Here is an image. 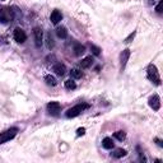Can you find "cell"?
Listing matches in <instances>:
<instances>
[{
	"label": "cell",
	"mask_w": 163,
	"mask_h": 163,
	"mask_svg": "<svg viewBox=\"0 0 163 163\" xmlns=\"http://www.w3.org/2000/svg\"><path fill=\"white\" fill-rule=\"evenodd\" d=\"M162 8H163V1H159L158 3V5L157 6H155V12H157L158 13V14H162Z\"/></svg>",
	"instance_id": "603a6c76"
},
{
	"label": "cell",
	"mask_w": 163,
	"mask_h": 163,
	"mask_svg": "<svg viewBox=\"0 0 163 163\" xmlns=\"http://www.w3.org/2000/svg\"><path fill=\"white\" fill-rule=\"evenodd\" d=\"M139 159H140V162H144V163L146 162V158H145V155H144V154H143V153H142V152H140V153H139Z\"/></svg>",
	"instance_id": "484cf974"
},
{
	"label": "cell",
	"mask_w": 163,
	"mask_h": 163,
	"mask_svg": "<svg viewBox=\"0 0 163 163\" xmlns=\"http://www.w3.org/2000/svg\"><path fill=\"white\" fill-rule=\"evenodd\" d=\"M89 108V105L88 103H79V105H75V106H73L72 108H69L68 111H66L65 116L68 117V119H73V117H76L79 116L83 111Z\"/></svg>",
	"instance_id": "7a4b0ae2"
},
{
	"label": "cell",
	"mask_w": 163,
	"mask_h": 163,
	"mask_svg": "<svg viewBox=\"0 0 163 163\" xmlns=\"http://www.w3.org/2000/svg\"><path fill=\"white\" fill-rule=\"evenodd\" d=\"M85 134V129L84 127H79L78 130H76V136H82Z\"/></svg>",
	"instance_id": "cb8c5ba5"
},
{
	"label": "cell",
	"mask_w": 163,
	"mask_h": 163,
	"mask_svg": "<svg viewBox=\"0 0 163 163\" xmlns=\"http://www.w3.org/2000/svg\"><path fill=\"white\" fill-rule=\"evenodd\" d=\"M146 76L151 80L153 84L155 85H161V76H159V72L157 69V66L154 64H151L148 66V70H146Z\"/></svg>",
	"instance_id": "6da1fadb"
},
{
	"label": "cell",
	"mask_w": 163,
	"mask_h": 163,
	"mask_svg": "<svg viewBox=\"0 0 163 163\" xmlns=\"http://www.w3.org/2000/svg\"><path fill=\"white\" fill-rule=\"evenodd\" d=\"M113 136H115V138H116L117 140L122 142V140L126 138V133H125V131H122V130H119V131H116V133L113 134Z\"/></svg>",
	"instance_id": "ffe728a7"
},
{
	"label": "cell",
	"mask_w": 163,
	"mask_h": 163,
	"mask_svg": "<svg viewBox=\"0 0 163 163\" xmlns=\"http://www.w3.org/2000/svg\"><path fill=\"white\" fill-rule=\"evenodd\" d=\"M17 133H18L17 127H10V129H8V130H5V131L0 133V144H4V143L12 140L15 135H17Z\"/></svg>",
	"instance_id": "3957f363"
},
{
	"label": "cell",
	"mask_w": 163,
	"mask_h": 163,
	"mask_svg": "<svg viewBox=\"0 0 163 163\" xmlns=\"http://www.w3.org/2000/svg\"><path fill=\"white\" fill-rule=\"evenodd\" d=\"M64 85H65V88H66V89H69V91H73V89H75V88H76L75 82H73L72 79H69V80H66L65 83H64Z\"/></svg>",
	"instance_id": "44dd1931"
},
{
	"label": "cell",
	"mask_w": 163,
	"mask_h": 163,
	"mask_svg": "<svg viewBox=\"0 0 163 163\" xmlns=\"http://www.w3.org/2000/svg\"><path fill=\"white\" fill-rule=\"evenodd\" d=\"M134 37H135V32H133V33H130L129 34V37L125 40V42L126 43H129V42H131V40H134Z\"/></svg>",
	"instance_id": "d4e9b609"
},
{
	"label": "cell",
	"mask_w": 163,
	"mask_h": 163,
	"mask_svg": "<svg viewBox=\"0 0 163 163\" xmlns=\"http://www.w3.org/2000/svg\"><path fill=\"white\" fill-rule=\"evenodd\" d=\"M33 37H34V45L36 47L40 49L42 46V42H43V31L41 27H34L33 28Z\"/></svg>",
	"instance_id": "5b68a950"
},
{
	"label": "cell",
	"mask_w": 163,
	"mask_h": 163,
	"mask_svg": "<svg viewBox=\"0 0 163 163\" xmlns=\"http://www.w3.org/2000/svg\"><path fill=\"white\" fill-rule=\"evenodd\" d=\"M50 19H51V22H52L54 24H57L60 21L63 19V14H61V12L60 10H54L52 13H51V17H50Z\"/></svg>",
	"instance_id": "7c38bea8"
},
{
	"label": "cell",
	"mask_w": 163,
	"mask_h": 163,
	"mask_svg": "<svg viewBox=\"0 0 163 163\" xmlns=\"http://www.w3.org/2000/svg\"><path fill=\"white\" fill-rule=\"evenodd\" d=\"M155 142H157V144H158L159 146H163V144H162V140H161V139H155Z\"/></svg>",
	"instance_id": "4316f807"
},
{
	"label": "cell",
	"mask_w": 163,
	"mask_h": 163,
	"mask_svg": "<svg viewBox=\"0 0 163 163\" xmlns=\"http://www.w3.org/2000/svg\"><path fill=\"white\" fill-rule=\"evenodd\" d=\"M129 57H130V50L129 49L122 50V52L120 54V69H121V72L126 68V64H127V61H129Z\"/></svg>",
	"instance_id": "52a82bcc"
},
{
	"label": "cell",
	"mask_w": 163,
	"mask_h": 163,
	"mask_svg": "<svg viewBox=\"0 0 163 163\" xmlns=\"http://www.w3.org/2000/svg\"><path fill=\"white\" fill-rule=\"evenodd\" d=\"M45 80H46V83H47V84H49V85H51V87H55V85L57 84V82H56V79L55 78H54V76L52 75H46V76H45Z\"/></svg>",
	"instance_id": "ac0fdd59"
},
{
	"label": "cell",
	"mask_w": 163,
	"mask_h": 163,
	"mask_svg": "<svg viewBox=\"0 0 163 163\" xmlns=\"http://www.w3.org/2000/svg\"><path fill=\"white\" fill-rule=\"evenodd\" d=\"M14 19V14L10 8H3L0 9V23L6 24Z\"/></svg>",
	"instance_id": "277c9868"
},
{
	"label": "cell",
	"mask_w": 163,
	"mask_h": 163,
	"mask_svg": "<svg viewBox=\"0 0 163 163\" xmlns=\"http://www.w3.org/2000/svg\"><path fill=\"white\" fill-rule=\"evenodd\" d=\"M91 51H92V54H93L94 56H100L102 50L98 46H96V45H91Z\"/></svg>",
	"instance_id": "7402d4cb"
},
{
	"label": "cell",
	"mask_w": 163,
	"mask_h": 163,
	"mask_svg": "<svg viewBox=\"0 0 163 163\" xmlns=\"http://www.w3.org/2000/svg\"><path fill=\"white\" fill-rule=\"evenodd\" d=\"M70 75H72V78H74V79H79V78H82L83 72L79 69H73L72 72H70Z\"/></svg>",
	"instance_id": "d6986e66"
},
{
	"label": "cell",
	"mask_w": 163,
	"mask_h": 163,
	"mask_svg": "<svg viewBox=\"0 0 163 163\" xmlns=\"http://www.w3.org/2000/svg\"><path fill=\"white\" fill-rule=\"evenodd\" d=\"M46 46H47V49H49V50H51L54 46H55V42H54L52 37H51V33L46 34Z\"/></svg>",
	"instance_id": "e0dca14e"
},
{
	"label": "cell",
	"mask_w": 163,
	"mask_h": 163,
	"mask_svg": "<svg viewBox=\"0 0 163 163\" xmlns=\"http://www.w3.org/2000/svg\"><path fill=\"white\" fill-rule=\"evenodd\" d=\"M153 1H154V0H149V3H153Z\"/></svg>",
	"instance_id": "83f0119b"
},
{
	"label": "cell",
	"mask_w": 163,
	"mask_h": 163,
	"mask_svg": "<svg viewBox=\"0 0 163 163\" xmlns=\"http://www.w3.org/2000/svg\"><path fill=\"white\" fill-rule=\"evenodd\" d=\"M13 37H14L15 42H18V43H23L24 41L27 40V34H25V32L22 30V28H19V27H17V28L14 30Z\"/></svg>",
	"instance_id": "8992f818"
},
{
	"label": "cell",
	"mask_w": 163,
	"mask_h": 163,
	"mask_svg": "<svg viewBox=\"0 0 163 163\" xmlns=\"http://www.w3.org/2000/svg\"><path fill=\"white\" fill-rule=\"evenodd\" d=\"M60 110H61V106H60V103L56 101L50 102V103L47 105V111H49V113L52 115V116H57L60 112Z\"/></svg>",
	"instance_id": "ba28073f"
},
{
	"label": "cell",
	"mask_w": 163,
	"mask_h": 163,
	"mask_svg": "<svg viewBox=\"0 0 163 163\" xmlns=\"http://www.w3.org/2000/svg\"><path fill=\"white\" fill-rule=\"evenodd\" d=\"M92 64H93V57L87 56L80 61V66L83 69H87V68H89V66H92Z\"/></svg>",
	"instance_id": "5bb4252c"
},
{
	"label": "cell",
	"mask_w": 163,
	"mask_h": 163,
	"mask_svg": "<svg viewBox=\"0 0 163 163\" xmlns=\"http://www.w3.org/2000/svg\"><path fill=\"white\" fill-rule=\"evenodd\" d=\"M73 51H74V55H75V56H82L83 54L85 52V47L83 46L82 43L75 42L74 46H73Z\"/></svg>",
	"instance_id": "8fae6325"
},
{
	"label": "cell",
	"mask_w": 163,
	"mask_h": 163,
	"mask_svg": "<svg viewBox=\"0 0 163 163\" xmlns=\"http://www.w3.org/2000/svg\"><path fill=\"white\" fill-rule=\"evenodd\" d=\"M1 1H4V0H1Z\"/></svg>",
	"instance_id": "f1b7e54d"
},
{
	"label": "cell",
	"mask_w": 163,
	"mask_h": 163,
	"mask_svg": "<svg viewBox=\"0 0 163 163\" xmlns=\"http://www.w3.org/2000/svg\"><path fill=\"white\" fill-rule=\"evenodd\" d=\"M149 106L151 108H153L154 111H158L161 108V98H159L158 94H153L151 98H149Z\"/></svg>",
	"instance_id": "9c48e42d"
},
{
	"label": "cell",
	"mask_w": 163,
	"mask_h": 163,
	"mask_svg": "<svg viewBox=\"0 0 163 163\" xmlns=\"http://www.w3.org/2000/svg\"><path fill=\"white\" fill-rule=\"evenodd\" d=\"M52 70L55 72V74H57L59 76H63L66 73V66L64 65V64H61V63H56L55 65H54Z\"/></svg>",
	"instance_id": "30bf717a"
},
{
	"label": "cell",
	"mask_w": 163,
	"mask_h": 163,
	"mask_svg": "<svg viewBox=\"0 0 163 163\" xmlns=\"http://www.w3.org/2000/svg\"><path fill=\"white\" fill-rule=\"evenodd\" d=\"M102 146H103L105 149H107V151H110V149H112L115 146V143L111 138H105L102 140Z\"/></svg>",
	"instance_id": "4fadbf2b"
},
{
	"label": "cell",
	"mask_w": 163,
	"mask_h": 163,
	"mask_svg": "<svg viewBox=\"0 0 163 163\" xmlns=\"http://www.w3.org/2000/svg\"><path fill=\"white\" fill-rule=\"evenodd\" d=\"M56 34H57V37L59 38H66L68 37V31H66V28L65 27H59L56 30Z\"/></svg>",
	"instance_id": "9a60e30c"
},
{
	"label": "cell",
	"mask_w": 163,
	"mask_h": 163,
	"mask_svg": "<svg viewBox=\"0 0 163 163\" xmlns=\"http://www.w3.org/2000/svg\"><path fill=\"white\" fill-rule=\"evenodd\" d=\"M126 154H127V152L125 151V149L119 148V149H116V151H115L113 157H115V158H122V157H125Z\"/></svg>",
	"instance_id": "2e32d148"
}]
</instances>
